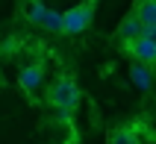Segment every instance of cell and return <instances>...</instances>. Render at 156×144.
<instances>
[{
  "mask_svg": "<svg viewBox=\"0 0 156 144\" xmlns=\"http://www.w3.org/2000/svg\"><path fill=\"white\" fill-rule=\"evenodd\" d=\"M124 50L130 53L136 62H141V65H153V62H156V41H147V38H136V41L124 44Z\"/></svg>",
  "mask_w": 156,
  "mask_h": 144,
  "instance_id": "3",
  "label": "cell"
},
{
  "mask_svg": "<svg viewBox=\"0 0 156 144\" xmlns=\"http://www.w3.org/2000/svg\"><path fill=\"white\" fill-rule=\"evenodd\" d=\"M118 38H121L124 44L141 38V24H139V18H136V15H127L121 21V26H118Z\"/></svg>",
  "mask_w": 156,
  "mask_h": 144,
  "instance_id": "5",
  "label": "cell"
},
{
  "mask_svg": "<svg viewBox=\"0 0 156 144\" xmlns=\"http://www.w3.org/2000/svg\"><path fill=\"white\" fill-rule=\"evenodd\" d=\"M86 3H91V6H94V3H97V0H86Z\"/></svg>",
  "mask_w": 156,
  "mask_h": 144,
  "instance_id": "12",
  "label": "cell"
},
{
  "mask_svg": "<svg viewBox=\"0 0 156 144\" xmlns=\"http://www.w3.org/2000/svg\"><path fill=\"white\" fill-rule=\"evenodd\" d=\"M47 12H50V9L44 6V0H27V3H24V15H27V21H30V24H35V26H41V24H44Z\"/></svg>",
  "mask_w": 156,
  "mask_h": 144,
  "instance_id": "6",
  "label": "cell"
},
{
  "mask_svg": "<svg viewBox=\"0 0 156 144\" xmlns=\"http://www.w3.org/2000/svg\"><path fill=\"white\" fill-rule=\"evenodd\" d=\"M130 79H133V85H136V88L147 91L150 85H153V71H150V65L133 62V68H130Z\"/></svg>",
  "mask_w": 156,
  "mask_h": 144,
  "instance_id": "4",
  "label": "cell"
},
{
  "mask_svg": "<svg viewBox=\"0 0 156 144\" xmlns=\"http://www.w3.org/2000/svg\"><path fill=\"white\" fill-rule=\"evenodd\" d=\"M41 65H27L24 71H21V76H18V83L24 85L27 91H35L38 85H41Z\"/></svg>",
  "mask_w": 156,
  "mask_h": 144,
  "instance_id": "7",
  "label": "cell"
},
{
  "mask_svg": "<svg viewBox=\"0 0 156 144\" xmlns=\"http://www.w3.org/2000/svg\"><path fill=\"white\" fill-rule=\"evenodd\" d=\"M77 100H80V88L71 83V79H59V83L50 88V103L56 106V109H62V112L74 109Z\"/></svg>",
  "mask_w": 156,
  "mask_h": 144,
  "instance_id": "2",
  "label": "cell"
},
{
  "mask_svg": "<svg viewBox=\"0 0 156 144\" xmlns=\"http://www.w3.org/2000/svg\"><path fill=\"white\" fill-rule=\"evenodd\" d=\"M109 144H139V135H136L133 129H115Z\"/></svg>",
  "mask_w": 156,
  "mask_h": 144,
  "instance_id": "9",
  "label": "cell"
},
{
  "mask_svg": "<svg viewBox=\"0 0 156 144\" xmlns=\"http://www.w3.org/2000/svg\"><path fill=\"white\" fill-rule=\"evenodd\" d=\"M44 30H50V33H62V12H47V18H44Z\"/></svg>",
  "mask_w": 156,
  "mask_h": 144,
  "instance_id": "10",
  "label": "cell"
},
{
  "mask_svg": "<svg viewBox=\"0 0 156 144\" xmlns=\"http://www.w3.org/2000/svg\"><path fill=\"white\" fill-rule=\"evenodd\" d=\"M133 15L139 18V24H141V26L156 24V0H139V3H136V12H133Z\"/></svg>",
  "mask_w": 156,
  "mask_h": 144,
  "instance_id": "8",
  "label": "cell"
},
{
  "mask_svg": "<svg viewBox=\"0 0 156 144\" xmlns=\"http://www.w3.org/2000/svg\"><path fill=\"white\" fill-rule=\"evenodd\" d=\"M94 18V6L91 3H80V6H71L68 12H62V33L68 35H77L83 33Z\"/></svg>",
  "mask_w": 156,
  "mask_h": 144,
  "instance_id": "1",
  "label": "cell"
},
{
  "mask_svg": "<svg viewBox=\"0 0 156 144\" xmlns=\"http://www.w3.org/2000/svg\"><path fill=\"white\" fill-rule=\"evenodd\" d=\"M141 38H147V41H156V24L141 26Z\"/></svg>",
  "mask_w": 156,
  "mask_h": 144,
  "instance_id": "11",
  "label": "cell"
}]
</instances>
